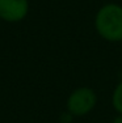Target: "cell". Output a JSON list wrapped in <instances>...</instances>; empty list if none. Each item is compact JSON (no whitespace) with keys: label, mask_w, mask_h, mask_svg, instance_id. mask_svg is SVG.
Listing matches in <instances>:
<instances>
[{"label":"cell","mask_w":122,"mask_h":123,"mask_svg":"<svg viewBox=\"0 0 122 123\" xmlns=\"http://www.w3.org/2000/svg\"><path fill=\"white\" fill-rule=\"evenodd\" d=\"M74 118H75V117L72 115V114H70L68 111H66V113H62V114H60L59 122H60V123H71Z\"/></svg>","instance_id":"obj_5"},{"label":"cell","mask_w":122,"mask_h":123,"mask_svg":"<svg viewBox=\"0 0 122 123\" xmlns=\"http://www.w3.org/2000/svg\"><path fill=\"white\" fill-rule=\"evenodd\" d=\"M112 123H122V114H118V115H116Z\"/></svg>","instance_id":"obj_6"},{"label":"cell","mask_w":122,"mask_h":123,"mask_svg":"<svg viewBox=\"0 0 122 123\" xmlns=\"http://www.w3.org/2000/svg\"><path fill=\"white\" fill-rule=\"evenodd\" d=\"M112 106L118 114H122V81L116 85L112 93Z\"/></svg>","instance_id":"obj_4"},{"label":"cell","mask_w":122,"mask_h":123,"mask_svg":"<svg viewBox=\"0 0 122 123\" xmlns=\"http://www.w3.org/2000/svg\"><path fill=\"white\" fill-rule=\"evenodd\" d=\"M29 0H0V20L8 24H17L29 13Z\"/></svg>","instance_id":"obj_3"},{"label":"cell","mask_w":122,"mask_h":123,"mask_svg":"<svg viewBox=\"0 0 122 123\" xmlns=\"http://www.w3.org/2000/svg\"><path fill=\"white\" fill-rule=\"evenodd\" d=\"M95 30L104 41L122 42V5L108 3L95 14Z\"/></svg>","instance_id":"obj_1"},{"label":"cell","mask_w":122,"mask_h":123,"mask_svg":"<svg viewBox=\"0 0 122 123\" xmlns=\"http://www.w3.org/2000/svg\"><path fill=\"white\" fill-rule=\"evenodd\" d=\"M97 104V94L92 88L80 86L70 93L66 107L70 114L76 117H85L95 109Z\"/></svg>","instance_id":"obj_2"}]
</instances>
